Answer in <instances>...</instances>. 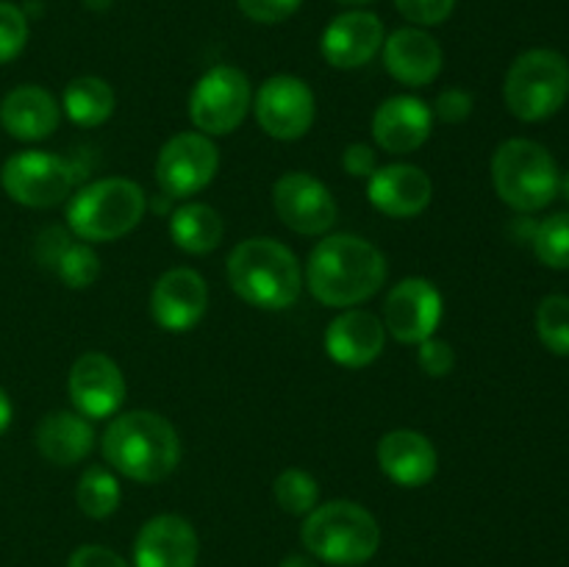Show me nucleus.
<instances>
[{
    "instance_id": "obj_1",
    "label": "nucleus",
    "mask_w": 569,
    "mask_h": 567,
    "mask_svg": "<svg viewBox=\"0 0 569 567\" xmlns=\"http://www.w3.org/2000/svg\"><path fill=\"white\" fill-rule=\"evenodd\" d=\"M387 281V259L367 239L333 233L322 239L306 265V284L322 306L350 309L370 300Z\"/></svg>"
},
{
    "instance_id": "obj_2",
    "label": "nucleus",
    "mask_w": 569,
    "mask_h": 567,
    "mask_svg": "<svg viewBox=\"0 0 569 567\" xmlns=\"http://www.w3.org/2000/svg\"><path fill=\"white\" fill-rule=\"evenodd\" d=\"M103 456L117 472L139 484H159L181 461V439L159 411L133 409L117 415L103 434Z\"/></svg>"
},
{
    "instance_id": "obj_3",
    "label": "nucleus",
    "mask_w": 569,
    "mask_h": 567,
    "mask_svg": "<svg viewBox=\"0 0 569 567\" xmlns=\"http://www.w3.org/2000/svg\"><path fill=\"white\" fill-rule=\"evenodd\" d=\"M231 289L256 309H289L303 292V267L283 242L253 237L239 242L228 256Z\"/></svg>"
},
{
    "instance_id": "obj_4",
    "label": "nucleus",
    "mask_w": 569,
    "mask_h": 567,
    "mask_svg": "<svg viewBox=\"0 0 569 567\" xmlns=\"http://www.w3.org/2000/svg\"><path fill=\"white\" fill-rule=\"evenodd\" d=\"M306 554L337 567L365 565L378 554L381 528L372 511L353 500H328L315 506L300 526Z\"/></svg>"
},
{
    "instance_id": "obj_5",
    "label": "nucleus",
    "mask_w": 569,
    "mask_h": 567,
    "mask_svg": "<svg viewBox=\"0 0 569 567\" xmlns=\"http://www.w3.org/2000/svg\"><path fill=\"white\" fill-rule=\"evenodd\" d=\"M144 209L148 198L137 181L103 178L72 195L67 226L83 242H114L139 226Z\"/></svg>"
},
{
    "instance_id": "obj_6",
    "label": "nucleus",
    "mask_w": 569,
    "mask_h": 567,
    "mask_svg": "<svg viewBox=\"0 0 569 567\" xmlns=\"http://www.w3.org/2000/svg\"><path fill=\"white\" fill-rule=\"evenodd\" d=\"M492 183L506 206L515 211L545 209L556 200L561 172L545 145L533 139H506L492 156Z\"/></svg>"
},
{
    "instance_id": "obj_7",
    "label": "nucleus",
    "mask_w": 569,
    "mask_h": 567,
    "mask_svg": "<svg viewBox=\"0 0 569 567\" xmlns=\"http://www.w3.org/2000/svg\"><path fill=\"white\" fill-rule=\"evenodd\" d=\"M503 98L517 120H548L569 98V61L559 50H526L506 72Z\"/></svg>"
},
{
    "instance_id": "obj_8",
    "label": "nucleus",
    "mask_w": 569,
    "mask_h": 567,
    "mask_svg": "<svg viewBox=\"0 0 569 567\" xmlns=\"http://www.w3.org/2000/svg\"><path fill=\"white\" fill-rule=\"evenodd\" d=\"M253 106L250 81L239 67H211L189 94V120L206 137L237 131Z\"/></svg>"
},
{
    "instance_id": "obj_9",
    "label": "nucleus",
    "mask_w": 569,
    "mask_h": 567,
    "mask_svg": "<svg viewBox=\"0 0 569 567\" xmlns=\"http://www.w3.org/2000/svg\"><path fill=\"white\" fill-rule=\"evenodd\" d=\"M78 170L67 159L44 150L14 153L0 170L6 195L28 209H50L70 198Z\"/></svg>"
},
{
    "instance_id": "obj_10",
    "label": "nucleus",
    "mask_w": 569,
    "mask_h": 567,
    "mask_svg": "<svg viewBox=\"0 0 569 567\" xmlns=\"http://www.w3.org/2000/svg\"><path fill=\"white\" fill-rule=\"evenodd\" d=\"M217 170V145L200 131H183L167 139L156 159V181L167 198H192L214 181Z\"/></svg>"
},
{
    "instance_id": "obj_11",
    "label": "nucleus",
    "mask_w": 569,
    "mask_h": 567,
    "mask_svg": "<svg viewBox=\"0 0 569 567\" xmlns=\"http://www.w3.org/2000/svg\"><path fill=\"white\" fill-rule=\"evenodd\" d=\"M315 92L298 76H272L253 98L256 120L270 137L292 142L309 133L315 122Z\"/></svg>"
},
{
    "instance_id": "obj_12",
    "label": "nucleus",
    "mask_w": 569,
    "mask_h": 567,
    "mask_svg": "<svg viewBox=\"0 0 569 567\" xmlns=\"http://www.w3.org/2000/svg\"><path fill=\"white\" fill-rule=\"evenodd\" d=\"M272 203L287 228L303 237H320L337 222V200L320 178L309 172H287L272 187Z\"/></svg>"
},
{
    "instance_id": "obj_13",
    "label": "nucleus",
    "mask_w": 569,
    "mask_h": 567,
    "mask_svg": "<svg viewBox=\"0 0 569 567\" xmlns=\"http://www.w3.org/2000/svg\"><path fill=\"white\" fill-rule=\"evenodd\" d=\"M442 322V292L428 278H403L383 304V328L398 342L420 345Z\"/></svg>"
},
{
    "instance_id": "obj_14",
    "label": "nucleus",
    "mask_w": 569,
    "mask_h": 567,
    "mask_svg": "<svg viewBox=\"0 0 569 567\" xmlns=\"http://www.w3.org/2000/svg\"><path fill=\"white\" fill-rule=\"evenodd\" d=\"M67 387H70V400L76 411L89 417V420L114 417L120 406L126 404L128 392L126 378H122L117 361L109 359L106 354H98V350L78 356Z\"/></svg>"
},
{
    "instance_id": "obj_15",
    "label": "nucleus",
    "mask_w": 569,
    "mask_h": 567,
    "mask_svg": "<svg viewBox=\"0 0 569 567\" xmlns=\"http://www.w3.org/2000/svg\"><path fill=\"white\" fill-rule=\"evenodd\" d=\"M209 306V287L203 276L189 267L167 270L156 281L150 292V315L159 322V328L172 334H183L200 322Z\"/></svg>"
},
{
    "instance_id": "obj_16",
    "label": "nucleus",
    "mask_w": 569,
    "mask_h": 567,
    "mask_svg": "<svg viewBox=\"0 0 569 567\" xmlns=\"http://www.w3.org/2000/svg\"><path fill=\"white\" fill-rule=\"evenodd\" d=\"M198 531L181 515H156L139 528L133 567H198Z\"/></svg>"
},
{
    "instance_id": "obj_17",
    "label": "nucleus",
    "mask_w": 569,
    "mask_h": 567,
    "mask_svg": "<svg viewBox=\"0 0 569 567\" xmlns=\"http://www.w3.org/2000/svg\"><path fill=\"white\" fill-rule=\"evenodd\" d=\"M383 39H387L383 22L372 11H345L328 22L320 50L322 59L337 70H356L376 59L378 50L383 48Z\"/></svg>"
},
{
    "instance_id": "obj_18",
    "label": "nucleus",
    "mask_w": 569,
    "mask_h": 567,
    "mask_svg": "<svg viewBox=\"0 0 569 567\" xmlns=\"http://www.w3.org/2000/svg\"><path fill=\"white\" fill-rule=\"evenodd\" d=\"M433 128V111L426 100L411 94L387 98L372 115V139L387 153H415L428 142Z\"/></svg>"
},
{
    "instance_id": "obj_19",
    "label": "nucleus",
    "mask_w": 569,
    "mask_h": 567,
    "mask_svg": "<svg viewBox=\"0 0 569 567\" xmlns=\"http://www.w3.org/2000/svg\"><path fill=\"white\" fill-rule=\"evenodd\" d=\"M383 67L406 87H428L442 72V48L422 28H398L383 39Z\"/></svg>"
},
{
    "instance_id": "obj_20",
    "label": "nucleus",
    "mask_w": 569,
    "mask_h": 567,
    "mask_svg": "<svg viewBox=\"0 0 569 567\" xmlns=\"http://www.w3.org/2000/svg\"><path fill=\"white\" fill-rule=\"evenodd\" d=\"M433 195V183L426 170L415 165L381 167L367 181V198L387 217H417L428 209Z\"/></svg>"
},
{
    "instance_id": "obj_21",
    "label": "nucleus",
    "mask_w": 569,
    "mask_h": 567,
    "mask_svg": "<svg viewBox=\"0 0 569 567\" xmlns=\"http://www.w3.org/2000/svg\"><path fill=\"white\" fill-rule=\"evenodd\" d=\"M387 345V328L372 311L345 309L333 317L326 331V350L337 365L359 370L372 365L383 354Z\"/></svg>"
},
{
    "instance_id": "obj_22",
    "label": "nucleus",
    "mask_w": 569,
    "mask_h": 567,
    "mask_svg": "<svg viewBox=\"0 0 569 567\" xmlns=\"http://www.w3.org/2000/svg\"><path fill=\"white\" fill-rule=\"evenodd\" d=\"M378 465L389 481L400 487H426L439 470V456L431 439L411 428L383 434L378 442Z\"/></svg>"
},
{
    "instance_id": "obj_23",
    "label": "nucleus",
    "mask_w": 569,
    "mask_h": 567,
    "mask_svg": "<svg viewBox=\"0 0 569 567\" xmlns=\"http://www.w3.org/2000/svg\"><path fill=\"white\" fill-rule=\"evenodd\" d=\"M59 117L61 109L53 94L33 83L11 89L0 103V122L11 137L22 142L48 139L59 128Z\"/></svg>"
},
{
    "instance_id": "obj_24",
    "label": "nucleus",
    "mask_w": 569,
    "mask_h": 567,
    "mask_svg": "<svg viewBox=\"0 0 569 567\" xmlns=\"http://www.w3.org/2000/svg\"><path fill=\"white\" fill-rule=\"evenodd\" d=\"M37 448L48 461L72 467L94 448V428L78 411H50L37 426Z\"/></svg>"
},
{
    "instance_id": "obj_25",
    "label": "nucleus",
    "mask_w": 569,
    "mask_h": 567,
    "mask_svg": "<svg viewBox=\"0 0 569 567\" xmlns=\"http://www.w3.org/2000/svg\"><path fill=\"white\" fill-rule=\"evenodd\" d=\"M222 217L206 203H187L170 217L172 242L194 256L211 253L222 242Z\"/></svg>"
},
{
    "instance_id": "obj_26",
    "label": "nucleus",
    "mask_w": 569,
    "mask_h": 567,
    "mask_svg": "<svg viewBox=\"0 0 569 567\" xmlns=\"http://www.w3.org/2000/svg\"><path fill=\"white\" fill-rule=\"evenodd\" d=\"M64 111L76 126H103L114 111V89L98 76H81L67 83Z\"/></svg>"
},
{
    "instance_id": "obj_27",
    "label": "nucleus",
    "mask_w": 569,
    "mask_h": 567,
    "mask_svg": "<svg viewBox=\"0 0 569 567\" xmlns=\"http://www.w3.org/2000/svg\"><path fill=\"white\" fill-rule=\"evenodd\" d=\"M120 481L114 478V472L106 470V467L92 465L83 470V476L78 478L76 487V500L78 509L83 511L92 520H106L117 511L120 506Z\"/></svg>"
},
{
    "instance_id": "obj_28",
    "label": "nucleus",
    "mask_w": 569,
    "mask_h": 567,
    "mask_svg": "<svg viewBox=\"0 0 569 567\" xmlns=\"http://www.w3.org/2000/svg\"><path fill=\"white\" fill-rule=\"evenodd\" d=\"M533 253L550 270H569V211L550 215L533 228Z\"/></svg>"
},
{
    "instance_id": "obj_29",
    "label": "nucleus",
    "mask_w": 569,
    "mask_h": 567,
    "mask_svg": "<svg viewBox=\"0 0 569 567\" xmlns=\"http://www.w3.org/2000/svg\"><path fill=\"white\" fill-rule=\"evenodd\" d=\"M272 493H276L278 506L289 515L306 517L315 506H320V484L311 472L298 470V467H289L272 484Z\"/></svg>"
},
{
    "instance_id": "obj_30",
    "label": "nucleus",
    "mask_w": 569,
    "mask_h": 567,
    "mask_svg": "<svg viewBox=\"0 0 569 567\" xmlns=\"http://www.w3.org/2000/svg\"><path fill=\"white\" fill-rule=\"evenodd\" d=\"M537 334L556 356H569V295H548L537 306Z\"/></svg>"
},
{
    "instance_id": "obj_31",
    "label": "nucleus",
    "mask_w": 569,
    "mask_h": 567,
    "mask_svg": "<svg viewBox=\"0 0 569 567\" xmlns=\"http://www.w3.org/2000/svg\"><path fill=\"white\" fill-rule=\"evenodd\" d=\"M61 281L72 289H87L98 281L100 259L87 242H67L53 261Z\"/></svg>"
},
{
    "instance_id": "obj_32",
    "label": "nucleus",
    "mask_w": 569,
    "mask_h": 567,
    "mask_svg": "<svg viewBox=\"0 0 569 567\" xmlns=\"http://www.w3.org/2000/svg\"><path fill=\"white\" fill-rule=\"evenodd\" d=\"M28 42V17L20 6L0 0V64L22 53Z\"/></svg>"
},
{
    "instance_id": "obj_33",
    "label": "nucleus",
    "mask_w": 569,
    "mask_h": 567,
    "mask_svg": "<svg viewBox=\"0 0 569 567\" xmlns=\"http://www.w3.org/2000/svg\"><path fill=\"white\" fill-rule=\"evenodd\" d=\"M395 9L415 26H439L456 9V0H395Z\"/></svg>"
},
{
    "instance_id": "obj_34",
    "label": "nucleus",
    "mask_w": 569,
    "mask_h": 567,
    "mask_svg": "<svg viewBox=\"0 0 569 567\" xmlns=\"http://www.w3.org/2000/svg\"><path fill=\"white\" fill-rule=\"evenodd\" d=\"M237 6L248 20L276 26V22L289 20L303 6V0H237Z\"/></svg>"
},
{
    "instance_id": "obj_35",
    "label": "nucleus",
    "mask_w": 569,
    "mask_h": 567,
    "mask_svg": "<svg viewBox=\"0 0 569 567\" xmlns=\"http://www.w3.org/2000/svg\"><path fill=\"white\" fill-rule=\"evenodd\" d=\"M417 359H420V367L431 378L450 376V370H453V367H456L453 348H450V342H445V339H439V337L422 339V342H420V354H417Z\"/></svg>"
},
{
    "instance_id": "obj_36",
    "label": "nucleus",
    "mask_w": 569,
    "mask_h": 567,
    "mask_svg": "<svg viewBox=\"0 0 569 567\" xmlns=\"http://www.w3.org/2000/svg\"><path fill=\"white\" fill-rule=\"evenodd\" d=\"M472 106H476V100H472V94L467 89H445L431 111L433 117H439L448 126H456V122H465L472 115Z\"/></svg>"
},
{
    "instance_id": "obj_37",
    "label": "nucleus",
    "mask_w": 569,
    "mask_h": 567,
    "mask_svg": "<svg viewBox=\"0 0 569 567\" xmlns=\"http://www.w3.org/2000/svg\"><path fill=\"white\" fill-rule=\"evenodd\" d=\"M67 567H128V561L106 545H81L72 550Z\"/></svg>"
},
{
    "instance_id": "obj_38",
    "label": "nucleus",
    "mask_w": 569,
    "mask_h": 567,
    "mask_svg": "<svg viewBox=\"0 0 569 567\" xmlns=\"http://www.w3.org/2000/svg\"><path fill=\"white\" fill-rule=\"evenodd\" d=\"M342 167L353 178H370L376 172V150L365 142L348 145L342 153Z\"/></svg>"
},
{
    "instance_id": "obj_39",
    "label": "nucleus",
    "mask_w": 569,
    "mask_h": 567,
    "mask_svg": "<svg viewBox=\"0 0 569 567\" xmlns=\"http://www.w3.org/2000/svg\"><path fill=\"white\" fill-rule=\"evenodd\" d=\"M278 567H320L311 554H289Z\"/></svg>"
},
{
    "instance_id": "obj_40",
    "label": "nucleus",
    "mask_w": 569,
    "mask_h": 567,
    "mask_svg": "<svg viewBox=\"0 0 569 567\" xmlns=\"http://www.w3.org/2000/svg\"><path fill=\"white\" fill-rule=\"evenodd\" d=\"M9 426H11V400L9 395L3 392V387H0V434H3Z\"/></svg>"
},
{
    "instance_id": "obj_41",
    "label": "nucleus",
    "mask_w": 569,
    "mask_h": 567,
    "mask_svg": "<svg viewBox=\"0 0 569 567\" xmlns=\"http://www.w3.org/2000/svg\"><path fill=\"white\" fill-rule=\"evenodd\" d=\"M559 192H561V198L567 200L569 203V172H565V176H561V183H559Z\"/></svg>"
},
{
    "instance_id": "obj_42",
    "label": "nucleus",
    "mask_w": 569,
    "mask_h": 567,
    "mask_svg": "<svg viewBox=\"0 0 569 567\" xmlns=\"http://www.w3.org/2000/svg\"><path fill=\"white\" fill-rule=\"evenodd\" d=\"M337 3H345V6H367V3H372V0H337Z\"/></svg>"
}]
</instances>
